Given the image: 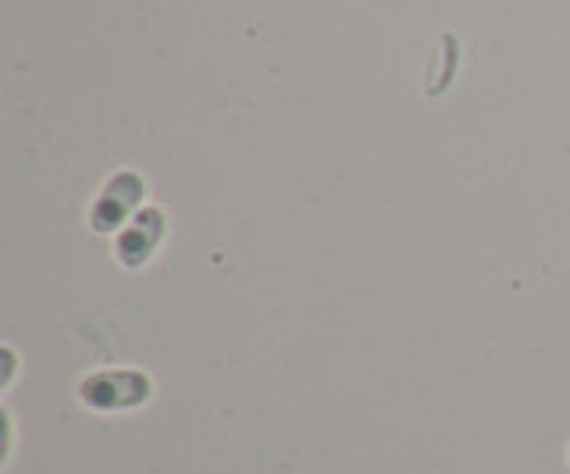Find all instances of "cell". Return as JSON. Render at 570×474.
Masks as SVG:
<instances>
[{
	"instance_id": "3",
	"label": "cell",
	"mask_w": 570,
	"mask_h": 474,
	"mask_svg": "<svg viewBox=\"0 0 570 474\" xmlns=\"http://www.w3.org/2000/svg\"><path fill=\"white\" fill-rule=\"evenodd\" d=\"M168 236V218L160 207H142L139 215L121 228V233L115 236V257L121 268H142L150 265V257L157 254V247L165 243Z\"/></svg>"
},
{
	"instance_id": "2",
	"label": "cell",
	"mask_w": 570,
	"mask_h": 474,
	"mask_svg": "<svg viewBox=\"0 0 570 474\" xmlns=\"http://www.w3.org/2000/svg\"><path fill=\"white\" fill-rule=\"evenodd\" d=\"M142 197H147V182L136 171H115L100 186L94 207H89V228L100 236H118L142 210Z\"/></svg>"
},
{
	"instance_id": "1",
	"label": "cell",
	"mask_w": 570,
	"mask_h": 474,
	"mask_svg": "<svg viewBox=\"0 0 570 474\" xmlns=\"http://www.w3.org/2000/svg\"><path fill=\"white\" fill-rule=\"evenodd\" d=\"M150 396H154V382L147 372H136V367H107V372H94L79 382L82 407L97 414L136 411L142 403H150Z\"/></svg>"
}]
</instances>
